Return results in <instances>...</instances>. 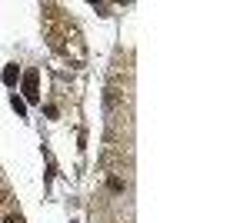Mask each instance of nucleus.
I'll list each match as a JSON object with an SVG mask.
<instances>
[{"label":"nucleus","instance_id":"3","mask_svg":"<svg viewBox=\"0 0 250 223\" xmlns=\"http://www.w3.org/2000/svg\"><path fill=\"white\" fill-rule=\"evenodd\" d=\"M3 223H23V217H20V213H10V217H7Z\"/></svg>","mask_w":250,"mask_h":223},{"label":"nucleus","instance_id":"2","mask_svg":"<svg viewBox=\"0 0 250 223\" xmlns=\"http://www.w3.org/2000/svg\"><path fill=\"white\" fill-rule=\"evenodd\" d=\"M3 83H17V67H14V63L3 70Z\"/></svg>","mask_w":250,"mask_h":223},{"label":"nucleus","instance_id":"1","mask_svg":"<svg viewBox=\"0 0 250 223\" xmlns=\"http://www.w3.org/2000/svg\"><path fill=\"white\" fill-rule=\"evenodd\" d=\"M23 97H27L30 103L40 100V77H37V70H30V74L23 77Z\"/></svg>","mask_w":250,"mask_h":223}]
</instances>
